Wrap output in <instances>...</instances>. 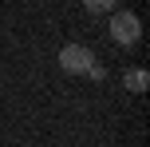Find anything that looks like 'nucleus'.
Masks as SVG:
<instances>
[{
    "label": "nucleus",
    "instance_id": "obj_3",
    "mask_svg": "<svg viewBox=\"0 0 150 147\" xmlns=\"http://www.w3.org/2000/svg\"><path fill=\"white\" fill-rule=\"evenodd\" d=\"M122 84H127V92L142 95V92H146V84H150V76H146V68H130L127 76H122Z\"/></svg>",
    "mask_w": 150,
    "mask_h": 147
},
{
    "label": "nucleus",
    "instance_id": "obj_5",
    "mask_svg": "<svg viewBox=\"0 0 150 147\" xmlns=\"http://www.w3.org/2000/svg\"><path fill=\"white\" fill-rule=\"evenodd\" d=\"M87 76H91V80H103V76H107V68H103V64H91Z\"/></svg>",
    "mask_w": 150,
    "mask_h": 147
},
{
    "label": "nucleus",
    "instance_id": "obj_4",
    "mask_svg": "<svg viewBox=\"0 0 150 147\" xmlns=\"http://www.w3.org/2000/svg\"><path fill=\"white\" fill-rule=\"evenodd\" d=\"M115 4H119V0H83L87 12H115Z\"/></svg>",
    "mask_w": 150,
    "mask_h": 147
},
{
    "label": "nucleus",
    "instance_id": "obj_1",
    "mask_svg": "<svg viewBox=\"0 0 150 147\" xmlns=\"http://www.w3.org/2000/svg\"><path fill=\"white\" fill-rule=\"evenodd\" d=\"M138 36H142V20L134 12H115L111 16V40L115 44L130 48V44H138Z\"/></svg>",
    "mask_w": 150,
    "mask_h": 147
},
{
    "label": "nucleus",
    "instance_id": "obj_2",
    "mask_svg": "<svg viewBox=\"0 0 150 147\" xmlns=\"http://www.w3.org/2000/svg\"><path fill=\"white\" fill-rule=\"evenodd\" d=\"M91 64H95V52H91L87 44H63V52H59V68L67 72V76H87Z\"/></svg>",
    "mask_w": 150,
    "mask_h": 147
}]
</instances>
